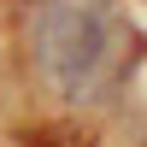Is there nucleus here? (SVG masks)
<instances>
[{"mask_svg": "<svg viewBox=\"0 0 147 147\" xmlns=\"http://www.w3.org/2000/svg\"><path fill=\"white\" fill-rule=\"evenodd\" d=\"M124 24L112 0H35V65L65 100H88L118 77Z\"/></svg>", "mask_w": 147, "mask_h": 147, "instance_id": "obj_1", "label": "nucleus"}]
</instances>
